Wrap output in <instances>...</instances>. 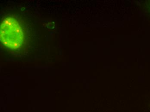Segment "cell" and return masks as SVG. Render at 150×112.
<instances>
[{
	"instance_id": "6da1fadb",
	"label": "cell",
	"mask_w": 150,
	"mask_h": 112,
	"mask_svg": "<svg viewBox=\"0 0 150 112\" xmlns=\"http://www.w3.org/2000/svg\"><path fill=\"white\" fill-rule=\"evenodd\" d=\"M1 42L8 48L16 49L21 45L23 35L22 30L16 20L8 17L1 25Z\"/></svg>"
}]
</instances>
